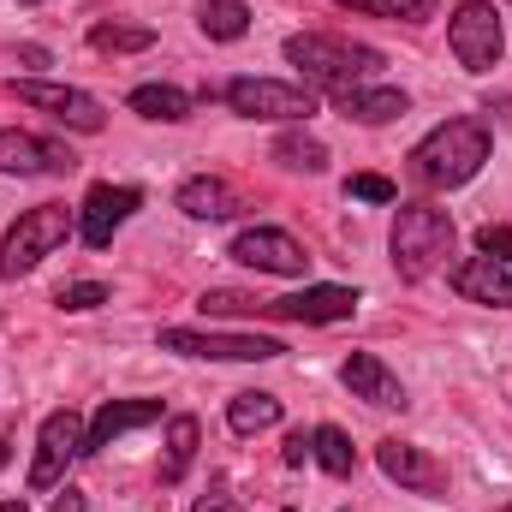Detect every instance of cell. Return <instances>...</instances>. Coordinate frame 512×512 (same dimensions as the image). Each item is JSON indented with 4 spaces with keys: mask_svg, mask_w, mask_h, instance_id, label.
<instances>
[{
    "mask_svg": "<svg viewBox=\"0 0 512 512\" xmlns=\"http://www.w3.org/2000/svg\"><path fill=\"white\" fill-rule=\"evenodd\" d=\"M489 161V126L483 120H447L411 149V179L423 191H459Z\"/></svg>",
    "mask_w": 512,
    "mask_h": 512,
    "instance_id": "cell-1",
    "label": "cell"
},
{
    "mask_svg": "<svg viewBox=\"0 0 512 512\" xmlns=\"http://www.w3.org/2000/svg\"><path fill=\"white\" fill-rule=\"evenodd\" d=\"M286 60L316 84V90H364L370 78H382V54L364 48V42H346V36H322V30H304V36H286Z\"/></svg>",
    "mask_w": 512,
    "mask_h": 512,
    "instance_id": "cell-2",
    "label": "cell"
},
{
    "mask_svg": "<svg viewBox=\"0 0 512 512\" xmlns=\"http://www.w3.org/2000/svg\"><path fill=\"white\" fill-rule=\"evenodd\" d=\"M453 256V215L435 203H405L393 215V268L399 280H429Z\"/></svg>",
    "mask_w": 512,
    "mask_h": 512,
    "instance_id": "cell-3",
    "label": "cell"
},
{
    "mask_svg": "<svg viewBox=\"0 0 512 512\" xmlns=\"http://www.w3.org/2000/svg\"><path fill=\"white\" fill-rule=\"evenodd\" d=\"M72 239V209L66 203H36L12 221V233L0 239V280H18L30 274L42 256H54L60 245Z\"/></svg>",
    "mask_w": 512,
    "mask_h": 512,
    "instance_id": "cell-4",
    "label": "cell"
},
{
    "mask_svg": "<svg viewBox=\"0 0 512 512\" xmlns=\"http://www.w3.org/2000/svg\"><path fill=\"white\" fill-rule=\"evenodd\" d=\"M161 352L179 358H209V364H268L286 346L268 334H215V328H161Z\"/></svg>",
    "mask_w": 512,
    "mask_h": 512,
    "instance_id": "cell-5",
    "label": "cell"
},
{
    "mask_svg": "<svg viewBox=\"0 0 512 512\" xmlns=\"http://www.w3.org/2000/svg\"><path fill=\"white\" fill-rule=\"evenodd\" d=\"M447 42H453V60L465 72H495L501 54H507V30H501V18H495L489 0H465L447 18Z\"/></svg>",
    "mask_w": 512,
    "mask_h": 512,
    "instance_id": "cell-6",
    "label": "cell"
},
{
    "mask_svg": "<svg viewBox=\"0 0 512 512\" xmlns=\"http://www.w3.org/2000/svg\"><path fill=\"white\" fill-rule=\"evenodd\" d=\"M221 96L239 120H292L298 126L316 114V96L304 84H280V78H233Z\"/></svg>",
    "mask_w": 512,
    "mask_h": 512,
    "instance_id": "cell-7",
    "label": "cell"
},
{
    "mask_svg": "<svg viewBox=\"0 0 512 512\" xmlns=\"http://www.w3.org/2000/svg\"><path fill=\"white\" fill-rule=\"evenodd\" d=\"M84 417L72 411V405H60V411H48L42 417V435H36V459H30V489H54L60 477H66V465L84 453Z\"/></svg>",
    "mask_w": 512,
    "mask_h": 512,
    "instance_id": "cell-8",
    "label": "cell"
},
{
    "mask_svg": "<svg viewBox=\"0 0 512 512\" xmlns=\"http://www.w3.org/2000/svg\"><path fill=\"white\" fill-rule=\"evenodd\" d=\"M358 310V292L352 286H304L292 298H256L251 316H268V322H346Z\"/></svg>",
    "mask_w": 512,
    "mask_h": 512,
    "instance_id": "cell-9",
    "label": "cell"
},
{
    "mask_svg": "<svg viewBox=\"0 0 512 512\" xmlns=\"http://www.w3.org/2000/svg\"><path fill=\"white\" fill-rule=\"evenodd\" d=\"M137 203H143L137 185H90V197H84V209H78V239H84L90 251H108L114 233L137 215Z\"/></svg>",
    "mask_w": 512,
    "mask_h": 512,
    "instance_id": "cell-10",
    "label": "cell"
},
{
    "mask_svg": "<svg viewBox=\"0 0 512 512\" xmlns=\"http://www.w3.org/2000/svg\"><path fill=\"white\" fill-rule=\"evenodd\" d=\"M12 90H18V102H30V108L54 114L60 126H72V131H102V126H108V114H102V102H96L90 90L42 84V78H24V84H12Z\"/></svg>",
    "mask_w": 512,
    "mask_h": 512,
    "instance_id": "cell-11",
    "label": "cell"
},
{
    "mask_svg": "<svg viewBox=\"0 0 512 512\" xmlns=\"http://www.w3.org/2000/svg\"><path fill=\"white\" fill-rule=\"evenodd\" d=\"M233 256L256 268V274H286V280H298L304 268H310V256L304 245L286 233V227H245L239 239H233Z\"/></svg>",
    "mask_w": 512,
    "mask_h": 512,
    "instance_id": "cell-12",
    "label": "cell"
},
{
    "mask_svg": "<svg viewBox=\"0 0 512 512\" xmlns=\"http://www.w3.org/2000/svg\"><path fill=\"white\" fill-rule=\"evenodd\" d=\"M376 465H382V477H393L399 489H417V495H441L447 489V465L435 453L411 447V441H382L376 447Z\"/></svg>",
    "mask_w": 512,
    "mask_h": 512,
    "instance_id": "cell-13",
    "label": "cell"
},
{
    "mask_svg": "<svg viewBox=\"0 0 512 512\" xmlns=\"http://www.w3.org/2000/svg\"><path fill=\"white\" fill-rule=\"evenodd\" d=\"M78 155L66 143H48V137H30V131H0V173H72Z\"/></svg>",
    "mask_w": 512,
    "mask_h": 512,
    "instance_id": "cell-14",
    "label": "cell"
},
{
    "mask_svg": "<svg viewBox=\"0 0 512 512\" xmlns=\"http://www.w3.org/2000/svg\"><path fill=\"white\" fill-rule=\"evenodd\" d=\"M155 417H161V399H108V405L90 417V429H84V453L114 447L120 435L143 429V423H155Z\"/></svg>",
    "mask_w": 512,
    "mask_h": 512,
    "instance_id": "cell-15",
    "label": "cell"
},
{
    "mask_svg": "<svg viewBox=\"0 0 512 512\" xmlns=\"http://www.w3.org/2000/svg\"><path fill=\"white\" fill-rule=\"evenodd\" d=\"M453 292L471 298V304H495V310H512V268L495 262V256H471L453 268Z\"/></svg>",
    "mask_w": 512,
    "mask_h": 512,
    "instance_id": "cell-16",
    "label": "cell"
},
{
    "mask_svg": "<svg viewBox=\"0 0 512 512\" xmlns=\"http://www.w3.org/2000/svg\"><path fill=\"white\" fill-rule=\"evenodd\" d=\"M340 376H346V387H352L358 399H370V405H382V411H405V405H411L405 387H399V376L387 370L376 352H352Z\"/></svg>",
    "mask_w": 512,
    "mask_h": 512,
    "instance_id": "cell-17",
    "label": "cell"
},
{
    "mask_svg": "<svg viewBox=\"0 0 512 512\" xmlns=\"http://www.w3.org/2000/svg\"><path fill=\"white\" fill-rule=\"evenodd\" d=\"M179 209H185L191 221H233V215L245 209V197H239L227 179L203 173V179H185V185H179Z\"/></svg>",
    "mask_w": 512,
    "mask_h": 512,
    "instance_id": "cell-18",
    "label": "cell"
},
{
    "mask_svg": "<svg viewBox=\"0 0 512 512\" xmlns=\"http://www.w3.org/2000/svg\"><path fill=\"white\" fill-rule=\"evenodd\" d=\"M405 108H411V96L393 90V84H376V90L364 84V90H346V96H340V114L358 120V126H387V120H399Z\"/></svg>",
    "mask_w": 512,
    "mask_h": 512,
    "instance_id": "cell-19",
    "label": "cell"
},
{
    "mask_svg": "<svg viewBox=\"0 0 512 512\" xmlns=\"http://www.w3.org/2000/svg\"><path fill=\"white\" fill-rule=\"evenodd\" d=\"M131 114L161 120V126H179V120H191V96L173 90V84H137L131 90Z\"/></svg>",
    "mask_w": 512,
    "mask_h": 512,
    "instance_id": "cell-20",
    "label": "cell"
},
{
    "mask_svg": "<svg viewBox=\"0 0 512 512\" xmlns=\"http://www.w3.org/2000/svg\"><path fill=\"white\" fill-rule=\"evenodd\" d=\"M197 441H203L197 417H167V459H161V483H179V477L191 471V459H197Z\"/></svg>",
    "mask_w": 512,
    "mask_h": 512,
    "instance_id": "cell-21",
    "label": "cell"
},
{
    "mask_svg": "<svg viewBox=\"0 0 512 512\" xmlns=\"http://www.w3.org/2000/svg\"><path fill=\"white\" fill-rule=\"evenodd\" d=\"M197 24H203V36H215V42H239V36L251 30V6H245V0H203V6H197Z\"/></svg>",
    "mask_w": 512,
    "mask_h": 512,
    "instance_id": "cell-22",
    "label": "cell"
},
{
    "mask_svg": "<svg viewBox=\"0 0 512 512\" xmlns=\"http://www.w3.org/2000/svg\"><path fill=\"white\" fill-rule=\"evenodd\" d=\"M310 459H316V465H322L328 477H352V465H358V453H352L346 429H334V423L310 429Z\"/></svg>",
    "mask_w": 512,
    "mask_h": 512,
    "instance_id": "cell-23",
    "label": "cell"
},
{
    "mask_svg": "<svg viewBox=\"0 0 512 512\" xmlns=\"http://www.w3.org/2000/svg\"><path fill=\"white\" fill-rule=\"evenodd\" d=\"M227 423H233L239 435L274 429V423H280V399H274V393H233V405H227Z\"/></svg>",
    "mask_w": 512,
    "mask_h": 512,
    "instance_id": "cell-24",
    "label": "cell"
},
{
    "mask_svg": "<svg viewBox=\"0 0 512 512\" xmlns=\"http://www.w3.org/2000/svg\"><path fill=\"white\" fill-rule=\"evenodd\" d=\"M274 161L292 167V173H322V167H328V149H322L310 131H286V137L274 143Z\"/></svg>",
    "mask_w": 512,
    "mask_h": 512,
    "instance_id": "cell-25",
    "label": "cell"
},
{
    "mask_svg": "<svg viewBox=\"0 0 512 512\" xmlns=\"http://www.w3.org/2000/svg\"><path fill=\"white\" fill-rule=\"evenodd\" d=\"M149 42H155V30H143V24H96L90 30V48H102V54H137Z\"/></svg>",
    "mask_w": 512,
    "mask_h": 512,
    "instance_id": "cell-26",
    "label": "cell"
},
{
    "mask_svg": "<svg viewBox=\"0 0 512 512\" xmlns=\"http://www.w3.org/2000/svg\"><path fill=\"white\" fill-rule=\"evenodd\" d=\"M340 6H352V12H376V18H405V24H417V18L435 12V0H340Z\"/></svg>",
    "mask_w": 512,
    "mask_h": 512,
    "instance_id": "cell-27",
    "label": "cell"
},
{
    "mask_svg": "<svg viewBox=\"0 0 512 512\" xmlns=\"http://www.w3.org/2000/svg\"><path fill=\"white\" fill-rule=\"evenodd\" d=\"M54 304L60 310H96V304H108V286L102 280H72V286H60Z\"/></svg>",
    "mask_w": 512,
    "mask_h": 512,
    "instance_id": "cell-28",
    "label": "cell"
},
{
    "mask_svg": "<svg viewBox=\"0 0 512 512\" xmlns=\"http://www.w3.org/2000/svg\"><path fill=\"white\" fill-rule=\"evenodd\" d=\"M346 197H358V203H393L399 191H393V179H382V173H352L346 179Z\"/></svg>",
    "mask_w": 512,
    "mask_h": 512,
    "instance_id": "cell-29",
    "label": "cell"
},
{
    "mask_svg": "<svg viewBox=\"0 0 512 512\" xmlns=\"http://www.w3.org/2000/svg\"><path fill=\"white\" fill-rule=\"evenodd\" d=\"M477 251L512 268V227H483V233H477Z\"/></svg>",
    "mask_w": 512,
    "mask_h": 512,
    "instance_id": "cell-30",
    "label": "cell"
},
{
    "mask_svg": "<svg viewBox=\"0 0 512 512\" xmlns=\"http://www.w3.org/2000/svg\"><path fill=\"white\" fill-rule=\"evenodd\" d=\"M191 512H239V495H233V483H227V477H215V483H209V495H203V501H197Z\"/></svg>",
    "mask_w": 512,
    "mask_h": 512,
    "instance_id": "cell-31",
    "label": "cell"
},
{
    "mask_svg": "<svg viewBox=\"0 0 512 512\" xmlns=\"http://www.w3.org/2000/svg\"><path fill=\"white\" fill-rule=\"evenodd\" d=\"M280 459H286V465H304V459H310V435H292V441H286V453H280Z\"/></svg>",
    "mask_w": 512,
    "mask_h": 512,
    "instance_id": "cell-32",
    "label": "cell"
},
{
    "mask_svg": "<svg viewBox=\"0 0 512 512\" xmlns=\"http://www.w3.org/2000/svg\"><path fill=\"white\" fill-rule=\"evenodd\" d=\"M48 512H84V495L78 489H66V495H54V507Z\"/></svg>",
    "mask_w": 512,
    "mask_h": 512,
    "instance_id": "cell-33",
    "label": "cell"
},
{
    "mask_svg": "<svg viewBox=\"0 0 512 512\" xmlns=\"http://www.w3.org/2000/svg\"><path fill=\"white\" fill-rule=\"evenodd\" d=\"M6 459H12V453H6V441H0V471H6Z\"/></svg>",
    "mask_w": 512,
    "mask_h": 512,
    "instance_id": "cell-34",
    "label": "cell"
},
{
    "mask_svg": "<svg viewBox=\"0 0 512 512\" xmlns=\"http://www.w3.org/2000/svg\"><path fill=\"white\" fill-rule=\"evenodd\" d=\"M501 512H512V507H501Z\"/></svg>",
    "mask_w": 512,
    "mask_h": 512,
    "instance_id": "cell-35",
    "label": "cell"
}]
</instances>
